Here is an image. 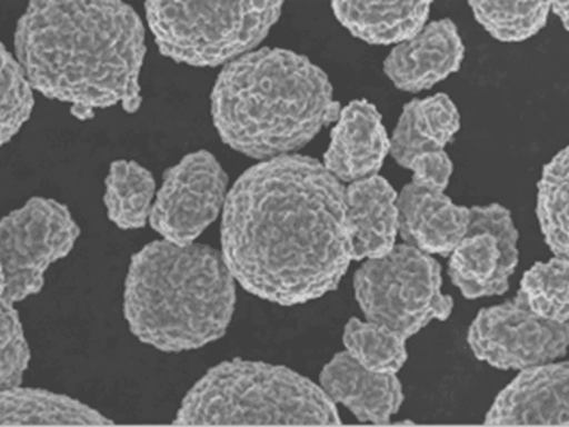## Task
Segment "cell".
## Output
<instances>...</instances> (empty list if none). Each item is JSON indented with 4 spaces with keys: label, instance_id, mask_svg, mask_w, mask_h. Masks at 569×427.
<instances>
[{
    "label": "cell",
    "instance_id": "cell-21",
    "mask_svg": "<svg viewBox=\"0 0 569 427\" xmlns=\"http://www.w3.org/2000/svg\"><path fill=\"white\" fill-rule=\"evenodd\" d=\"M107 217L120 230H140L150 220L156 178L133 160L111 162L104 181Z\"/></svg>",
    "mask_w": 569,
    "mask_h": 427
},
{
    "label": "cell",
    "instance_id": "cell-27",
    "mask_svg": "<svg viewBox=\"0 0 569 427\" xmlns=\"http://www.w3.org/2000/svg\"><path fill=\"white\" fill-rule=\"evenodd\" d=\"M0 390L22 385L30 363V348L14 305L0 302Z\"/></svg>",
    "mask_w": 569,
    "mask_h": 427
},
{
    "label": "cell",
    "instance_id": "cell-14",
    "mask_svg": "<svg viewBox=\"0 0 569 427\" xmlns=\"http://www.w3.org/2000/svg\"><path fill=\"white\" fill-rule=\"evenodd\" d=\"M389 152L390 139L378 107L366 99L353 100L340 110L322 165L350 185L378 176Z\"/></svg>",
    "mask_w": 569,
    "mask_h": 427
},
{
    "label": "cell",
    "instance_id": "cell-11",
    "mask_svg": "<svg viewBox=\"0 0 569 427\" xmlns=\"http://www.w3.org/2000/svg\"><path fill=\"white\" fill-rule=\"evenodd\" d=\"M518 230L510 210L492 202L470 208L467 234L451 251L449 276L462 297L505 295L520 259Z\"/></svg>",
    "mask_w": 569,
    "mask_h": 427
},
{
    "label": "cell",
    "instance_id": "cell-7",
    "mask_svg": "<svg viewBox=\"0 0 569 427\" xmlns=\"http://www.w3.org/2000/svg\"><path fill=\"white\" fill-rule=\"evenodd\" d=\"M441 287L440 264L408 244H396L386 256L366 259L353 277L355 298L366 320L406 339L433 320L450 318L455 301Z\"/></svg>",
    "mask_w": 569,
    "mask_h": 427
},
{
    "label": "cell",
    "instance_id": "cell-16",
    "mask_svg": "<svg viewBox=\"0 0 569 427\" xmlns=\"http://www.w3.org/2000/svg\"><path fill=\"white\" fill-rule=\"evenodd\" d=\"M398 208L401 240L429 256H450L470 224V208L457 206L445 191L415 182L400 191Z\"/></svg>",
    "mask_w": 569,
    "mask_h": 427
},
{
    "label": "cell",
    "instance_id": "cell-24",
    "mask_svg": "<svg viewBox=\"0 0 569 427\" xmlns=\"http://www.w3.org/2000/svg\"><path fill=\"white\" fill-rule=\"evenodd\" d=\"M477 22L492 38L505 43L525 42L540 33L548 22L551 2H469Z\"/></svg>",
    "mask_w": 569,
    "mask_h": 427
},
{
    "label": "cell",
    "instance_id": "cell-17",
    "mask_svg": "<svg viewBox=\"0 0 569 427\" xmlns=\"http://www.w3.org/2000/svg\"><path fill=\"white\" fill-rule=\"evenodd\" d=\"M398 191L382 176L347 187V228L353 261L386 256L399 234Z\"/></svg>",
    "mask_w": 569,
    "mask_h": 427
},
{
    "label": "cell",
    "instance_id": "cell-28",
    "mask_svg": "<svg viewBox=\"0 0 569 427\" xmlns=\"http://www.w3.org/2000/svg\"><path fill=\"white\" fill-rule=\"evenodd\" d=\"M408 170L413 172L411 182L415 185L430 188V190L445 191L449 186L451 175H453L455 165L445 150L415 160Z\"/></svg>",
    "mask_w": 569,
    "mask_h": 427
},
{
    "label": "cell",
    "instance_id": "cell-13",
    "mask_svg": "<svg viewBox=\"0 0 569 427\" xmlns=\"http://www.w3.org/2000/svg\"><path fill=\"white\" fill-rule=\"evenodd\" d=\"M465 54V43L453 20L439 19L426 23L408 42L396 44L383 70L396 89L419 93L459 71Z\"/></svg>",
    "mask_w": 569,
    "mask_h": 427
},
{
    "label": "cell",
    "instance_id": "cell-22",
    "mask_svg": "<svg viewBox=\"0 0 569 427\" xmlns=\"http://www.w3.org/2000/svg\"><path fill=\"white\" fill-rule=\"evenodd\" d=\"M536 214L543 240L556 257L569 256V150L553 156L538 181Z\"/></svg>",
    "mask_w": 569,
    "mask_h": 427
},
{
    "label": "cell",
    "instance_id": "cell-18",
    "mask_svg": "<svg viewBox=\"0 0 569 427\" xmlns=\"http://www.w3.org/2000/svg\"><path fill=\"white\" fill-rule=\"evenodd\" d=\"M460 126L459 109L449 95L410 100L390 137L389 155L408 170L415 160L445 151Z\"/></svg>",
    "mask_w": 569,
    "mask_h": 427
},
{
    "label": "cell",
    "instance_id": "cell-23",
    "mask_svg": "<svg viewBox=\"0 0 569 427\" xmlns=\"http://www.w3.org/2000/svg\"><path fill=\"white\" fill-rule=\"evenodd\" d=\"M342 339L348 352L373 373L398 374L408 363V339L393 329L350 318Z\"/></svg>",
    "mask_w": 569,
    "mask_h": 427
},
{
    "label": "cell",
    "instance_id": "cell-26",
    "mask_svg": "<svg viewBox=\"0 0 569 427\" xmlns=\"http://www.w3.org/2000/svg\"><path fill=\"white\" fill-rule=\"evenodd\" d=\"M2 54V106H0V142L7 146L22 129L34 109L33 86L27 71L7 46L0 44Z\"/></svg>",
    "mask_w": 569,
    "mask_h": 427
},
{
    "label": "cell",
    "instance_id": "cell-6",
    "mask_svg": "<svg viewBox=\"0 0 569 427\" xmlns=\"http://www.w3.org/2000/svg\"><path fill=\"white\" fill-rule=\"evenodd\" d=\"M160 53L176 63L217 68L252 52L282 14L283 2H146Z\"/></svg>",
    "mask_w": 569,
    "mask_h": 427
},
{
    "label": "cell",
    "instance_id": "cell-5",
    "mask_svg": "<svg viewBox=\"0 0 569 427\" xmlns=\"http://www.w3.org/2000/svg\"><path fill=\"white\" fill-rule=\"evenodd\" d=\"M176 426H340L320 385L282 365L231 359L212 366L181 401Z\"/></svg>",
    "mask_w": 569,
    "mask_h": 427
},
{
    "label": "cell",
    "instance_id": "cell-12",
    "mask_svg": "<svg viewBox=\"0 0 569 427\" xmlns=\"http://www.w3.org/2000/svg\"><path fill=\"white\" fill-rule=\"evenodd\" d=\"M487 426H569V364L522 369L497 395Z\"/></svg>",
    "mask_w": 569,
    "mask_h": 427
},
{
    "label": "cell",
    "instance_id": "cell-3",
    "mask_svg": "<svg viewBox=\"0 0 569 427\" xmlns=\"http://www.w3.org/2000/svg\"><path fill=\"white\" fill-rule=\"evenodd\" d=\"M339 101L328 75L307 56L261 48L223 66L211 93V115L232 150L267 161L303 149L337 123Z\"/></svg>",
    "mask_w": 569,
    "mask_h": 427
},
{
    "label": "cell",
    "instance_id": "cell-8",
    "mask_svg": "<svg viewBox=\"0 0 569 427\" xmlns=\"http://www.w3.org/2000/svg\"><path fill=\"white\" fill-rule=\"evenodd\" d=\"M80 228L68 207L33 197L0 222V302L14 305L43 289L44 274L68 257Z\"/></svg>",
    "mask_w": 569,
    "mask_h": 427
},
{
    "label": "cell",
    "instance_id": "cell-20",
    "mask_svg": "<svg viewBox=\"0 0 569 427\" xmlns=\"http://www.w3.org/2000/svg\"><path fill=\"white\" fill-rule=\"evenodd\" d=\"M0 425L114 426L99 410L68 395L36 388L0 390Z\"/></svg>",
    "mask_w": 569,
    "mask_h": 427
},
{
    "label": "cell",
    "instance_id": "cell-19",
    "mask_svg": "<svg viewBox=\"0 0 569 427\" xmlns=\"http://www.w3.org/2000/svg\"><path fill=\"white\" fill-rule=\"evenodd\" d=\"M431 2H332L335 17L368 44L408 42L426 27Z\"/></svg>",
    "mask_w": 569,
    "mask_h": 427
},
{
    "label": "cell",
    "instance_id": "cell-10",
    "mask_svg": "<svg viewBox=\"0 0 569 427\" xmlns=\"http://www.w3.org/2000/svg\"><path fill=\"white\" fill-rule=\"evenodd\" d=\"M228 175L212 152H190L162 176L150 226L166 241L190 246L217 220L227 200Z\"/></svg>",
    "mask_w": 569,
    "mask_h": 427
},
{
    "label": "cell",
    "instance_id": "cell-2",
    "mask_svg": "<svg viewBox=\"0 0 569 427\" xmlns=\"http://www.w3.org/2000/svg\"><path fill=\"white\" fill-rule=\"evenodd\" d=\"M146 52L144 23L120 0H33L14 32L33 89L70 105L80 121L117 105L140 110Z\"/></svg>",
    "mask_w": 569,
    "mask_h": 427
},
{
    "label": "cell",
    "instance_id": "cell-15",
    "mask_svg": "<svg viewBox=\"0 0 569 427\" xmlns=\"http://www.w3.org/2000/svg\"><path fill=\"white\" fill-rule=\"evenodd\" d=\"M319 383L333 404L343 405L365 424L388 425L405 401L396 374L366 369L348 350L338 352L323 366Z\"/></svg>",
    "mask_w": 569,
    "mask_h": 427
},
{
    "label": "cell",
    "instance_id": "cell-25",
    "mask_svg": "<svg viewBox=\"0 0 569 427\" xmlns=\"http://www.w3.org/2000/svg\"><path fill=\"white\" fill-rule=\"evenodd\" d=\"M520 291L528 307L540 317L557 322L569 320V259L553 257L538 261L526 271Z\"/></svg>",
    "mask_w": 569,
    "mask_h": 427
},
{
    "label": "cell",
    "instance_id": "cell-4",
    "mask_svg": "<svg viewBox=\"0 0 569 427\" xmlns=\"http://www.w3.org/2000/svg\"><path fill=\"white\" fill-rule=\"evenodd\" d=\"M236 304V278L216 248L161 240L131 258L124 319L140 342L161 352H188L220 340Z\"/></svg>",
    "mask_w": 569,
    "mask_h": 427
},
{
    "label": "cell",
    "instance_id": "cell-9",
    "mask_svg": "<svg viewBox=\"0 0 569 427\" xmlns=\"http://www.w3.org/2000/svg\"><path fill=\"white\" fill-rule=\"evenodd\" d=\"M467 342L481 363L501 370H522L563 358L569 325L531 311L518 291L510 301L482 308L470 325Z\"/></svg>",
    "mask_w": 569,
    "mask_h": 427
},
{
    "label": "cell",
    "instance_id": "cell-1",
    "mask_svg": "<svg viewBox=\"0 0 569 427\" xmlns=\"http://www.w3.org/2000/svg\"><path fill=\"white\" fill-rule=\"evenodd\" d=\"M345 192L313 157L287 155L249 167L222 210L221 252L236 281L281 307L335 291L353 261Z\"/></svg>",
    "mask_w": 569,
    "mask_h": 427
},
{
    "label": "cell",
    "instance_id": "cell-29",
    "mask_svg": "<svg viewBox=\"0 0 569 427\" xmlns=\"http://www.w3.org/2000/svg\"><path fill=\"white\" fill-rule=\"evenodd\" d=\"M551 12L556 13L558 18L561 19L563 28L569 30L568 19H569V2L568 0H560V2H551Z\"/></svg>",
    "mask_w": 569,
    "mask_h": 427
}]
</instances>
